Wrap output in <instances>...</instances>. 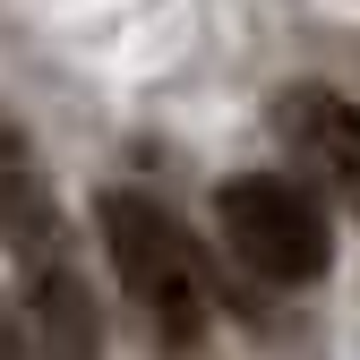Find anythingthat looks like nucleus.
I'll return each mask as SVG.
<instances>
[{
    "label": "nucleus",
    "instance_id": "obj_1",
    "mask_svg": "<svg viewBox=\"0 0 360 360\" xmlns=\"http://www.w3.org/2000/svg\"><path fill=\"white\" fill-rule=\"evenodd\" d=\"M95 223H103V249H112V275H120L129 309L155 326V343L172 360H198V343L214 326V275H206L198 240L180 232V214L155 206L146 189H103Z\"/></svg>",
    "mask_w": 360,
    "mask_h": 360
},
{
    "label": "nucleus",
    "instance_id": "obj_2",
    "mask_svg": "<svg viewBox=\"0 0 360 360\" xmlns=\"http://www.w3.org/2000/svg\"><path fill=\"white\" fill-rule=\"evenodd\" d=\"M214 223H223V249H232L257 283L275 292H309L335 266V223L326 206L283 172H240L214 189Z\"/></svg>",
    "mask_w": 360,
    "mask_h": 360
},
{
    "label": "nucleus",
    "instance_id": "obj_3",
    "mask_svg": "<svg viewBox=\"0 0 360 360\" xmlns=\"http://www.w3.org/2000/svg\"><path fill=\"white\" fill-rule=\"evenodd\" d=\"M0 249L18 257V275L26 266H52L69 257V223H60V189H52V172H43L34 138L0 112Z\"/></svg>",
    "mask_w": 360,
    "mask_h": 360
},
{
    "label": "nucleus",
    "instance_id": "obj_4",
    "mask_svg": "<svg viewBox=\"0 0 360 360\" xmlns=\"http://www.w3.org/2000/svg\"><path fill=\"white\" fill-rule=\"evenodd\" d=\"M275 120H283L292 155L309 163V180H318L335 206L360 214V103H343L335 86H292L275 103Z\"/></svg>",
    "mask_w": 360,
    "mask_h": 360
},
{
    "label": "nucleus",
    "instance_id": "obj_5",
    "mask_svg": "<svg viewBox=\"0 0 360 360\" xmlns=\"http://www.w3.org/2000/svg\"><path fill=\"white\" fill-rule=\"evenodd\" d=\"M26 343L34 360H103V309L69 257L26 266Z\"/></svg>",
    "mask_w": 360,
    "mask_h": 360
},
{
    "label": "nucleus",
    "instance_id": "obj_6",
    "mask_svg": "<svg viewBox=\"0 0 360 360\" xmlns=\"http://www.w3.org/2000/svg\"><path fill=\"white\" fill-rule=\"evenodd\" d=\"M0 360H26V343H18V326H9V309H0Z\"/></svg>",
    "mask_w": 360,
    "mask_h": 360
}]
</instances>
